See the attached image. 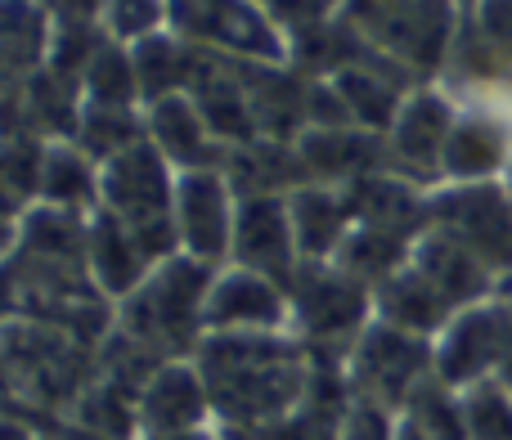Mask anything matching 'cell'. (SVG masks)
I'll list each match as a JSON object with an SVG mask.
<instances>
[{
  "label": "cell",
  "instance_id": "cell-31",
  "mask_svg": "<svg viewBox=\"0 0 512 440\" xmlns=\"http://www.w3.org/2000/svg\"><path fill=\"white\" fill-rule=\"evenodd\" d=\"M468 18L490 41V50L512 68V0H481V5L468 9Z\"/></svg>",
  "mask_w": 512,
  "mask_h": 440
},
{
  "label": "cell",
  "instance_id": "cell-15",
  "mask_svg": "<svg viewBox=\"0 0 512 440\" xmlns=\"http://www.w3.org/2000/svg\"><path fill=\"white\" fill-rule=\"evenodd\" d=\"M409 265H414L454 310H468V306H481V301L499 297V283H504L477 252H468L459 238L436 225H427L423 234L414 238Z\"/></svg>",
  "mask_w": 512,
  "mask_h": 440
},
{
  "label": "cell",
  "instance_id": "cell-30",
  "mask_svg": "<svg viewBox=\"0 0 512 440\" xmlns=\"http://www.w3.org/2000/svg\"><path fill=\"white\" fill-rule=\"evenodd\" d=\"M396 436H400V409L351 391V405L342 414V440H396Z\"/></svg>",
  "mask_w": 512,
  "mask_h": 440
},
{
  "label": "cell",
  "instance_id": "cell-34",
  "mask_svg": "<svg viewBox=\"0 0 512 440\" xmlns=\"http://www.w3.org/2000/svg\"><path fill=\"white\" fill-rule=\"evenodd\" d=\"M0 440H36V427L23 418H5L0 414Z\"/></svg>",
  "mask_w": 512,
  "mask_h": 440
},
{
  "label": "cell",
  "instance_id": "cell-14",
  "mask_svg": "<svg viewBox=\"0 0 512 440\" xmlns=\"http://www.w3.org/2000/svg\"><path fill=\"white\" fill-rule=\"evenodd\" d=\"M292 319L288 288L256 270L230 265L216 270L212 292H207V333H279Z\"/></svg>",
  "mask_w": 512,
  "mask_h": 440
},
{
  "label": "cell",
  "instance_id": "cell-36",
  "mask_svg": "<svg viewBox=\"0 0 512 440\" xmlns=\"http://www.w3.org/2000/svg\"><path fill=\"white\" fill-rule=\"evenodd\" d=\"M459 5H463V9H472V5H481V0H459Z\"/></svg>",
  "mask_w": 512,
  "mask_h": 440
},
{
  "label": "cell",
  "instance_id": "cell-21",
  "mask_svg": "<svg viewBox=\"0 0 512 440\" xmlns=\"http://www.w3.org/2000/svg\"><path fill=\"white\" fill-rule=\"evenodd\" d=\"M373 315H378L382 324L400 328V333H414V337L436 342L459 310H454L450 301H445L441 292L414 270V265H405L400 274H391L387 283L373 288Z\"/></svg>",
  "mask_w": 512,
  "mask_h": 440
},
{
  "label": "cell",
  "instance_id": "cell-25",
  "mask_svg": "<svg viewBox=\"0 0 512 440\" xmlns=\"http://www.w3.org/2000/svg\"><path fill=\"white\" fill-rule=\"evenodd\" d=\"M409 252H414V238L391 234V229H373V225H355L351 234H346V243L337 247L333 265L346 270L351 279L378 288V283H387L391 274L405 270Z\"/></svg>",
  "mask_w": 512,
  "mask_h": 440
},
{
  "label": "cell",
  "instance_id": "cell-24",
  "mask_svg": "<svg viewBox=\"0 0 512 440\" xmlns=\"http://www.w3.org/2000/svg\"><path fill=\"white\" fill-rule=\"evenodd\" d=\"M135 59V77H140V99L144 108L158 104V99L176 95V90H189V77H194L198 63V45L180 41L176 32H158L149 41L131 45Z\"/></svg>",
  "mask_w": 512,
  "mask_h": 440
},
{
  "label": "cell",
  "instance_id": "cell-35",
  "mask_svg": "<svg viewBox=\"0 0 512 440\" xmlns=\"http://www.w3.org/2000/svg\"><path fill=\"white\" fill-rule=\"evenodd\" d=\"M140 440H225L216 432H207V427H198V432H171V436H140Z\"/></svg>",
  "mask_w": 512,
  "mask_h": 440
},
{
  "label": "cell",
  "instance_id": "cell-10",
  "mask_svg": "<svg viewBox=\"0 0 512 440\" xmlns=\"http://www.w3.org/2000/svg\"><path fill=\"white\" fill-rule=\"evenodd\" d=\"M459 117V99L441 86H414L400 104L387 140V171L414 180L423 189L441 185V158H445V140L454 131Z\"/></svg>",
  "mask_w": 512,
  "mask_h": 440
},
{
  "label": "cell",
  "instance_id": "cell-4",
  "mask_svg": "<svg viewBox=\"0 0 512 440\" xmlns=\"http://www.w3.org/2000/svg\"><path fill=\"white\" fill-rule=\"evenodd\" d=\"M342 14L382 59L405 68L409 77H436L450 68L468 9L459 0H342Z\"/></svg>",
  "mask_w": 512,
  "mask_h": 440
},
{
  "label": "cell",
  "instance_id": "cell-28",
  "mask_svg": "<svg viewBox=\"0 0 512 440\" xmlns=\"http://www.w3.org/2000/svg\"><path fill=\"white\" fill-rule=\"evenodd\" d=\"M463 423H468V440H512V391L499 378L468 387Z\"/></svg>",
  "mask_w": 512,
  "mask_h": 440
},
{
  "label": "cell",
  "instance_id": "cell-12",
  "mask_svg": "<svg viewBox=\"0 0 512 440\" xmlns=\"http://www.w3.org/2000/svg\"><path fill=\"white\" fill-rule=\"evenodd\" d=\"M512 162V113L495 104H459L454 131L445 140L441 185L504 180Z\"/></svg>",
  "mask_w": 512,
  "mask_h": 440
},
{
  "label": "cell",
  "instance_id": "cell-8",
  "mask_svg": "<svg viewBox=\"0 0 512 440\" xmlns=\"http://www.w3.org/2000/svg\"><path fill=\"white\" fill-rule=\"evenodd\" d=\"M432 225L454 234L468 252H477L499 279H512V194L504 180L436 185Z\"/></svg>",
  "mask_w": 512,
  "mask_h": 440
},
{
  "label": "cell",
  "instance_id": "cell-32",
  "mask_svg": "<svg viewBox=\"0 0 512 440\" xmlns=\"http://www.w3.org/2000/svg\"><path fill=\"white\" fill-rule=\"evenodd\" d=\"M256 5H261L265 14H270L274 23L292 36V32H301V27H310V23L333 18L337 9H342V0H256Z\"/></svg>",
  "mask_w": 512,
  "mask_h": 440
},
{
  "label": "cell",
  "instance_id": "cell-26",
  "mask_svg": "<svg viewBox=\"0 0 512 440\" xmlns=\"http://www.w3.org/2000/svg\"><path fill=\"white\" fill-rule=\"evenodd\" d=\"M72 140L90 153V158L104 167V162L122 158L126 149L149 140L144 131V113L140 108H108V104H86L81 108V122H77V135Z\"/></svg>",
  "mask_w": 512,
  "mask_h": 440
},
{
  "label": "cell",
  "instance_id": "cell-5",
  "mask_svg": "<svg viewBox=\"0 0 512 440\" xmlns=\"http://www.w3.org/2000/svg\"><path fill=\"white\" fill-rule=\"evenodd\" d=\"M167 32L234 63H288V32L256 0H167Z\"/></svg>",
  "mask_w": 512,
  "mask_h": 440
},
{
  "label": "cell",
  "instance_id": "cell-6",
  "mask_svg": "<svg viewBox=\"0 0 512 440\" xmlns=\"http://www.w3.org/2000/svg\"><path fill=\"white\" fill-rule=\"evenodd\" d=\"M292 301V324H301L315 351L351 355V346L360 342V333L373 324V288L360 279H351L346 270H337L333 261H306L297 270V279L288 283Z\"/></svg>",
  "mask_w": 512,
  "mask_h": 440
},
{
  "label": "cell",
  "instance_id": "cell-20",
  "mask_svg": "<svg viewBox=\"0 0 512 440\" xmlns=\"http://www.w3.org/2000/svg\"><path fill=\"white\" fill-rule=\"evenodd\" d=\"M149 274H153L149 252L122 220L108 212L90 216V279L108 301H126Z\"/></svg>",
  "mask_w": 512,
  "mask_h": 440
},
{
  "label": "cell",
  "instance_id": "cell-2",
  "mask_svg": "<svg viewBox=\"0 0 512 440\" xmlns=\"http://www.w3.org/2000/svg\"><path fill=\"white\" fill-rule=\"evenodd\" d=\"M99 378V351L81 346L45 319L14 315L0 324V396L27 400V409L63 414Z\"/></svg>",
  "mask_w": 512,
  "mask_h": 440
},
{
  "label": "cell",
  "instance_id": "cell-33",
  "mask_svg": "<svg viewBox=\"0 0 512 440\" xmlns=\"http://www.w3.org/2000/svg\"><path fill=\"white\" fill-rule=\"evenodd\" d=\"M54 23H99L104 27V9L108 0H45Z\"/></svg>",
  "mask_w": 512,
  "mask_h": 440
},
{
  "label": "cell",
  "instance_id": "cell-19",
  "mask_svg": "<svg viewBox=\"0 0 512 440\" xmlns=\"http://www.w3.org/2000/svg\"><path fill=\"white\" fill-rule=\"evenodd\" d=\"M292 234H297L301 265L306 261H333L337 247L355 229L351 194L342 185H301L288 194Z\"/></svg>",
  "mask_w": 512,
  "mask_h": 440
},
{
  "label": "cell",
  "instance_id": "cell-18",
  "mask_svg": "<svg viewBox=\"0 0 512 440\" xmlns=\"http://www.w3.org/2000/svg\"><path fill=\"white\" fill-rule=\"evenodd\" d=\"M144 131H149V144L176 171L225 167V158H230V149L212 135V126L198 113L194 95H185V90H176V95L144 108Z\"/></svg>",
  "mask_w": 512,
  "mask_h": 440
},
{
  "label": "cell",
  "instance_id": "cell-27",
  "mask_svg": "<svg viewBox=\"0 0 512 440\" xmlns=\"http://www.w3.org/2000/svg\"><path fill=\"white\" fill-rule=\"evenodd\" d=\"M81 95L86 104H108V108H140V77H135V59H131V45L113 41L108 36L99 45V54L90 59L86 77H81Z\"/></svg>",
  "mask_w": 512,
  "mask_h": 440
},
{
  "label": "cell",
  "instance_id": "cell-13",
  "mask_svg": "<svg viewBox=\"0 0 512 440\" xmlns=\"http://www.w3.org/2000/svg\"><path fill=\"white\" fill-rule=\"evenodd\" d=\"M234 265L256 270L265 279L288 288L301 270L297 234H292L288 194H256L239 198V220H234Z\"/></svg>",
  "mask_w": 512,
  "mask_h": 440
},
{
  "label": "cell",
  "instance_id": "cell-1",
  "mask_svg": "<svg viewBox=\"0 0 512 440\" xmlns=\"http://www.w3.org/2000/svg\"><path fill=\"white\" fill-rule=\"evenodd\" d=\"M194 364L207 382L212 414L234 432H265L301 409L315 369L283 333H207Z\"/></svg>",
  "mask_w": 512,
  "mask_h": 440
},
{
  "label": "cell",
  "instance_id": "cell-7",
  "mask_svg": "<svg viewBox=\"0 0 512 440\" xmlns=\"http://www.w3.org/2000/svg\"><path fill=\"white\" fill-rule=\"evenodd\" d=\"M346 378H351L355 396L405 409L409 396L427 378H436V346L427 337L400 333V328L373 319L360 333V342L351 346V355H346Z\"/></svg>",
  "mask_w": 512,
  "mask_h": 440
},
{
  "label": "cell",
  "instance_id": "cell-9",
  "mask_svg": "<svg viewBox=\"0 0 512 440\" xmlns=\"http://www.w3.org/2000/svg\"><path fill=\"white\" fill-rule=\"evenodd\" d=\"M508 342H512V310L504 301V292L481 306H468L445 324V333L436 337V378L454 391H468L477 382L499 378L508 360Z\"/></svg>",
  "mask_w": 512,
  "mask_h": 440
},
{
  "label": "cell",
  "instance_id": "cell-3",
  "mask_svg": "<svg viewBox=\"0 0 512 440\" xmlns=\"http://www.w3.org/2000/svg\"><path fill=\"white\" fill-rule=\"evenodd\" d=\"M216 270L194 256H171V261L153 265V274L117 301V333L135 337L144 351L158 360H189L198 355L207 337V292H212Z\"/></svg>",
  "mask_w": 512,
  "mask_h": 440
},
{
  "label": "cell",
  "instance_id": "cell-29",
  "mask_svg": "<svg viewBox=\"0 0 512 440\" xmlns=\"http://www.w3.org/2000/svg\"><path fill=\"white\" fill-rule=\"evenodd\" d=\"M104 32L122 45H140L167 32V0H108Z\"/></svg>",
  "mask_w": 512,
  "mask_h": 440
},
{
  "label": "cell",
  "instance_id": "cell-22",
  "mask_svg": "<svg viewBox=\"0 0 512 440\" xmlns=\"http://www.w3.org/2000/svg\"><path fill=\"white\" fill-rule=\"evenodd\" d=\"M54 18L45 0H0V86L45 68Z\"/></svg>",
  "mask_w": 512,
  "mask_h": 440
},
{
  "label": "cell",
  "instance_id": "cell-23",
  "mask_svg": "<svg viewBox=\"0 0 512 440\" xmlns=\"http://www.w3.org/2000/svg\"><path fill=\"white\" fill-rule=\"evenodd\" d=\"M36 203L63 212H99V162L77 140H50L41 162V194Z\"/></svg>",
  "mask_w": 512,
  "mask_h": 440
},
{
  "label": "cell",
  "instance_id": "cell-16",
  "mask_svg": "<svg viewBox=\"0 0 512 440\" xmlns=\"http://www.w3.org/2000/svg\"><path fill=\"white\" fill-rule=\"evenodd\" d=\"M135 418H140V436H171V432H198L212 423V396L189 360H167L135 396Z\"/></svg>",
  "mask_w": 512,
  "mask_h": 440
},
{
  "label": "cell",
  "instance_id": "cell-11",
  "mask_svg": "<svg viewBox=\"0 0 512 440\" xmlns=\"http://www.w3.org/2000/svg\"><path fill=\"white\" fill-rule=\"evenodd\" d=\"M234 220H239V194H234L225 167L180 171L176 176L180 252L216 270L225 256H234Z\"/></svg>",
  "mask_w": 512,
  "mask_h": 440
},
{
  "label": "cell",
  "instance_id": "cell-17",
  "mask_svg": "<svg viewBox=\"0 0 512 440\" xmlns=\"http://www.w3.org/2000/svg\"><path fill=\"white\" fill-rule=\"evenodd\" d=\"M297 158L310 185H355L360 176L387 167V140L360 126H306L297 135Z\"/></svg>",
  "mask_w": 512,
  "mask_h": 440
}]
</instances>
